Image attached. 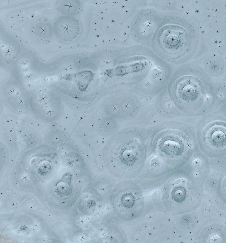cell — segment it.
I'll list each match as a JSON object with an SVG mask.
<instances>
[{"instance_id":"1","label":"cell","mask_w":226,"mask_h":243,"mask_svg":"<svg viewBox=\"0 0 226 243\" xmlns=\"http://www.w3.org/2000/svg\"><path fill=\"white\" fill-rule=\"evenodd\" d=\"M174 26L166 27L164 30L162 31L160 36V41L162 46L168 51H175V50L179 48L181 38L180 34L178 35L179 31L174 30Z\"/></svg>"}]
</instances>
